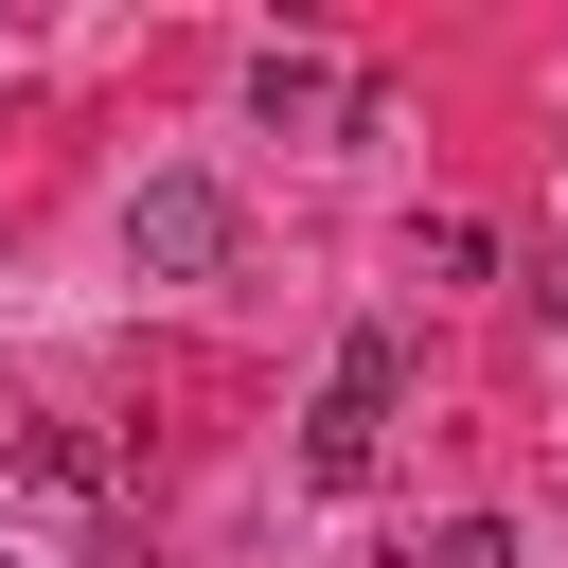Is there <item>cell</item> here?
Returning <instances> with one entry per match:
<instances>
[{
  "label": "cell",
  "mask_w": 568,
  "mask_h": 568,
  "mask_svg": "<svg viewBox=\"0 0 568 568\" xmlns=\"http://www.w3.org/2000/svg\"><path fill=\"white\" fill-rule=\"evenodd\" d=\"M231 248H248V213H231L213 178H142V195H124V266H142V284H213Z\"/></svg>",
  "instance_id": "cell-1"
},
{
  "label": "cell",
  "mask_w": 568,
  "mask_h": 568,
  "mask_svg": "<svg viewBox=\"0 0 568 568\" xmlns=\"http://www.w3.org/2000/svg\"><path fill=\"white\" fill-rule=\"evenodd\" d=\"M373 462H390V408H373V390H320V408H302V479H320V497H373Z\"/></svg>",
  "instance_id": "cell-2"
},
{
  "label": "cell",
  "mask_w": 568,
  "mask_h": 568,
  "mask_svg": "<svg viewBox=\"0 0 568 568\" xmlns=\"http://www.w3.org/2000/svg\"><path fill=\"white\" fill-rule=\"evenodd\" d=\"M248 106H266L284 142H302V124H373V89H355L337 53H266V71H248Z\"/></svg>",
  "instance_id": "cell-3"
},
{
  "label": "cell",
  "mask_w": 568,
  "mask_h": 568,
  "mask_svg": "<svg viewBox=\"0 0 568 568\" xmlns=\"http://www.w3.org/2000/svg\"><path fill=\"white\" fill-rule=\"evenodd\" d=\"M408 266H426V284H479V266H497V231H479V213H426V231H408Z\"/></svg>",
  "instance_id": "cell-4"
},
{
  "label": "cell",
  "mask_w": 568,
  "mask_h": 568,
  "mask_svg": "<svg viewBox=\"0 0 568 568\" xmlns=\"http://www.w3.org/2000/svg\"><path fill=\"white\" fill-rule=\"evenodd\" d=\"M337 390H373V408H390V390H408V337H390V320H355V337H337Z\"/></svg>",
  "instance_id": "cell-5"
},
{
  "label": "cell",
  "mask_w": 568,
  "mask_h": 568,
  "mask_svg": "<svg viewBox=\"0 0 568 568\" xmlns=\"http://www.w3.org/2000/svg\"><path fill=\"white\" fill-rule=\"evenodd\" d=\"M408 568H515V532H497V515H444V532H426Z\"/></svg>",
  "instance_id": "cell-6"
},
{
  "label": "cell",
  "mask_w": 568,
  "mask_h": 568,
  "mask_svg": "<svg viewBox=\"0 0 568 568\" xmlns=\"http://www.w3.org/2000/svg\"><path fill=\"white\" fill-rule=\"evenodd\" d=\"M532 320H568V248H532Z\"/></svg>",
  "instance_id": "cell-7"
}]
</instances>
